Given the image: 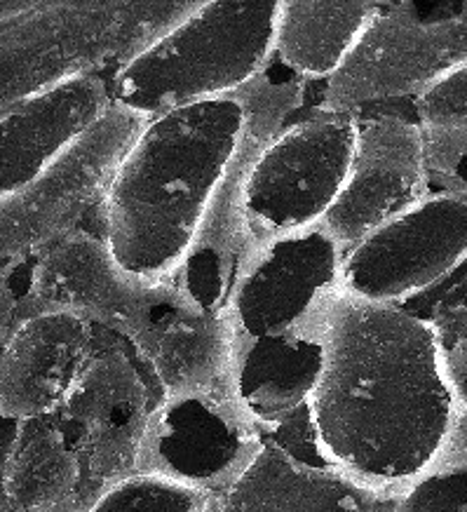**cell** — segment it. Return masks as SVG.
I'll list each match as a JSON object with an SVG mask.
<instances>
[{
  "label": "cell",
  "mask_w": 467,
  "mask_h": 512,
  "mask_svg": "<svg viewBox=\"0 0 467 512\" xmlns=\"http://www.w3.org/2000/svg\"><path fill=\"white\" fill-rule=\"evenodd\" d=\"M303 99L306 83L273 59L238 92L146 120L99 202V240L115 264L223 313L247 252L249 167Z\"/></svg>",
  "instance_id": "1"
},
{
  "label": "cell",
  "mask_w": 467,
  "mask_h": 512,
  "mask_svg": "<svg viewBox=\"0 0 467 512\" xmlns=\"http://www.w3.org/2000/svg\"><path fill=\"white\" fill-rule=\"evenodd\" d=\"M456 407L442 343L428 318L331 294L324 369L308 400L331 468L381 496H397L435 461Z\"/></svg>",
  "instance_id": "2"
},
{
  "label": "cell",
  "mask_w": 467,
  "mask_h": 512,
  "mask_svg": "<svg viewBox=\"0 0 467 512\" xmlns=\"http://www.w3.org/2000/svg\"><path fill=\"white\" fill-rule=\"evenodd\" d=\"M22 318L69 311L120 336L167 395H233L235 334L226 315L209 313L167 282L127 273L90 231H76L36 259L10 266Z\"/></svg>",
  "instance_id": "3"
},
{
  "label": "cell",
  "mask_w": 467,
  "mask_h": 512,
  "mask_svg": "<svg viewBox=\"0 0 467 512\" xmlns=\"http://www.w3.org/2000/svg\"><path fill=\"white\" fill-rule=\"evenodd\" d=\"M275 3H200L108 78L111 104L153 120L252 85L275 59Z\"/></svg>",
  "instance_id": "4"
},
{
  "label": "cell",
  "mask_w": 467,
  "mask_h": 512,
  "mask_svg": "<svg viewBox=\"0 0 467 512\" xmlns=\"http://www.w3.org/2000/svg\"><path fill=\"white\" fill-rule=\"evenodd\" d=\"M200 3H33L0 24V116L78 76L120 69Z\"/></svg>",
  "instance_id": "5"
},
{
  "label": "cell",
  "mask_w": 467,
  "mask_h": 512,
  "mask_svg": "<svg viewBox=\"0 0 467 512\" xmlns=\"http://www.w3.org/2000/svg\"><path fill=\"white\" fill-rule=\"evenodd\" d=\"M357 139V116L315 111L291 118L249 167L242 191L247 249L322 226L341 193Z\"/></svg>",
  "instance_id": "6"
},
{
  "label": "cell",
  "mask_w": 467,
  "mask_h": 512,
  "mask_svg": "<svg viewBox=\"0 0 467 512\" xmlns=\"http://www.w3.org/2000/svg\"><path fill=\"white\" fill-rule=\"evenodd\" d=\"M467 64V3L425 17L416 3H381L315 111L360 116L369 106L416 99Z\"/></svg>",
  "instance_id": "7"
},
{
  "label": "cell",
  "mask_w": 467,
  "mask_h": 512,
  "mask_svg": "<svg viewBox=\"0 0 467 512\" xmlns=\"http://www.w3.org/2000/svg\"><path fill=\"white\" fill-rule=\"evenodd\" d=\"M146 120L111 104L97 125L64 148L38 177L0 200V268L31 261L99 207Z\"/></svg>",
  "instance_id": "8"
},
{
  "label": "cell",
  "mask_w": 467,
  "mask_h": 512,
  "mask_svg": "<svg viewBox=\"0 0 467 512\" xmlns=\"http://www.w3.org/2000/svg\"><path fill=\"white\" fill-rule=\"evenodd\" d=\"M467 261V184L430 191L409 210L343 252L341 289L404 308Z\"/></svg>",
  "instance_id": "9"
},
{
  "label": "cell",
  "mask_w": 467,
  "mask_h": 512,
  "mask_svg": "<svg viewBox=\"0 0 467 512\" xmlns=\"http://www.w3.org/2000/svg\"><path fill=\"white\" fill-rule=\"evenodd\" d=\"M261 447V428L238 397L167 395L148 414L137 473L214 498L240 480Z\"/></svg>",
  "instance_id": "10"
},
{
  "label": "cell",
  "mask_w": 467,
  "mask_h": 512,
  "mask_svg": "<svg viewBox=\"0 0 467 512\" xmlns=\"http://www.w3.org/2000/svg\"><path fill=\"white\" fill-rule=\"evenodd\" d=\"M343 247L322 226L249 247L230 282L226 315L238 339L308 325L341 287Z\"/></svg>",
  "instance_id": "11"
},
{
  "label": "cell",
  "mask_w": 467,
  "mask_h": 512,
  "mask_svg": "<svg viewBox=\"0 0 467 512\" xmlns=\"http://www.w3.org/2000/svg\"><path fill=\"white\" fill-rule=\"evenodd\" d=\"M158 395L130 350H94L62 409L54 414L80 458L85 505L137 473L141 437Z\"/></svg>",
  "instance_id": "12"
},
{
  "label": "cell",
  "mask_w": 467,
  "mask_h": 512,
  "mask_svg": "<svg viewBox=\"0 0 467 512\" xmlns=\"http://www.w3.org/2000/svg\"><path fill=\"white\" fill-rule=\"evenodd\" d=\"M421 130L397 113L357 116V139L343 188L322 228L350 249L430 193Z\"/></svg>",
  "instance_id": "13"
},
{
  "label": "cell",
  "mask_w": 467,
  "mask_h": 512,
  "mask_svg": "<svg viewBox=\"0 0 467 512\" xmlns=\"http://www.w3.org/2000/svg\"><path fill=\"white\" fill-rule=\"evenodd\" d=\"M94 350L97 329L76 313L38 311L19 320L0 346V421L57 414Z\"/></svg>",
  "instance_id": "14"
},
{
  "label": "cell",
  "mask_w": 467,
  "mask_h": 512,
  "mask_svg": "<svg viewBox=\"0 0 467 512\" xmlns=\"http://www.w3.org/2000/svg\"><path fill=\"white\" fill-rule=\"evenodd\" d=\"M111 109L106 76H78L0 116V200L38 177Z\"/></svg>",
  "instance_id": "15"
},
{
  "label": "cell",
  "mask_w": 467,
  "mask_h": 512,
  "mask_svg": "<svg viewBox=\"0 0 467 512\" xmlns=\"http://www.w3.org/2000/svg\"><path fill=\"white\" fill-rule=\"evenodd\" d=\"M324 315L327 306L313 322L277 336H235L233 390L261 433L313 397L324 369Z\"/></svg>",
  "instance_id": "16"
},
{
  "label": "cell",
  "mask_w": 467,
  "mask_h": 512,
  "mask_svg": "<svg viewBox=\"0 0 467 512\" xmlns=\"http://www.w3.org/2000/svg\"><path fill=\"white\" fill-rule=\"evenodd\" d=\"M392 501L341 470L306 466L263 440L252 466L209 501L207 512H390Z\"/></svg>",
  "instance_id": "17"
},
{
  "label": "cell",
  "mask_w": 467,
  "mask_h": 512,
  "mask_svg": "<svg viewBox=\"0 0 467 512\" xmlns=\"http://www.w3.org/2000/svg\"><path fill=\"white\" fill-rule=\"evenodd\" d=\"M10 512H83V470L54 416L22 421L5 456Z\"/></svg>",
  "instance_id": "18"
},
{
  "label": "cell",
  "mask_w": 467,
  "mask_h": 512,
  "mask_svg": "<svg viewBox=\"0 0 467 512\" xmlns=\"http://www.w3.org/2000/svg\"><path fill=\"white\" fill-rule=\"evenodd\" d=\"M381 3H291L280 0L275 59L303 83H327L341 69Z\"/></svg>",
  "instance_id": "19"
},
{
  "label": "cell",
  "mask_w": 467,
  "mask_h": 512,
  "mask_svg": "<svg viewBox=\"0 0 467 512\" xmlns=\"http://www.w3.org/2000/svg\"><path fill=\"white\" fill-rule=\"evenodd\" d=\"M425 165L432 179H458L467 160V64L414 99Z\"/></svg>",
  "instance_id": "20"
},
{
  "label": "cell",
  "mask_w": 467,
  "mask_h": 512,
  "mask_svg": "<svg viewBox=\"0 0 467 512\" xmlns=\"http://www.w3.org/2000/svg\"><path fill=\"white\" fill-rule=\"evenodd\" d=\"M212 498L160 477L132 473L99 491L83 512H207Z\"/></svg>",
  "instance_id": "21"
},
{
  "label": "cell",
  "mask_w": 467,
  "mask_h": 512,
  "mask_svg": "<svg viewBox=\"0 0 467 512\" xmlns=\"http://www.w3.org/2000/svg\"><path fill=\"white\" fill-rule=\"evenodd\" d=\"M390 512H467V473L428 470L399 491Z\"/></svg>",
  "instance_id": "22"
},
{
  "label": "cell",
  "mask_w": 467,
  "mask_h": 512,
  "mask_svg": "<svg viewBox=\"0 0 467 512\" xmlns=\"http://www.w3.org/2000/svg\"><path fill=\"white\" fill-rule=\"evenodd\" d=\"M263 440L284 451V454L294 458V461L306 463V466L331 468L329 461L322 454L320 442H317L315 426L313 421H310L308 404L306 407H301L299 412L287 416L284 421L275 423L273 428L263 430Z\"/></svg>",
  "instance_id": "23"
},
{
  "label": "cell",
  "mask_w": 467,
  "mask_h": 512,
  "mask_svg": "<svg viewBox=\"0 0 467 512\" xmlns=\"http://www.w3.org/2000/svg\"><path fill=\"white\" fill-rule=\"evenodd\" d=\"M430 470L467 473V402H456Z\"/></svg>",
  "instance_id": "24"
},
{
  "label": "cell",
  "mask_w": 467,
  "mask_h": 512,
  "mask_svg": "<svg viewBox=\"0 0 467 512\" xmlns=\"http://www.w3.org/2000/svg\"><path fill=\"white\" fill-rule=\"evenodd\" d=\"M428 320L442 346L467 332V275L439 296Z\"/></svg>",
  "instance_id": "25"
},
{
  "label": "cell",
  "mask_w": 467,
  "mask_h": 512,
  "mask_svg": "<svg viewBox=\"0 0 467 512\" xmlns=\"http://www.w3.org/2000/svg\"><path fill=\"white\" fill-rule=\"evenodd\" d=\"M442 367L456 402H467V332L444 343Z\"/></svg>",
  "instance_id": "26"
},
{
  "label": "cell",
  "mask_w": 467,
  "mask_h": 512,
  "mask_svg": "<svg viewBox=\"0 0 467 512\" xmlns=\"http://www.w3.org/2000/svg\"><path fill=\"white\" fill-rule=\"evenodd\" d=\"M19 320H22V303H19V296L8 271L0 268V346L8 341V336L17 327Z\"/></svg>",
  "instance_id": "27"
},
{
  "label": "cell",
  "mask_w": 467,
  "mask_h": 512,
  "mask_svg": "<svg viewBox=\"0 0 467 512\" xmlns=\"http://www.w3.org/2000/svg\"><path fill=\"white\" fill-rule=\"evenodd\" d=\"M15 421H0V512H10L8 494H5V456H8V447L15 433Z\"/></svg>",
  "instance_id": "28"
},
{
  "label": "cell",
  "mask_w": 467,
  "mask_h": 512,
  "mask_svg": "<svg viewBox=\"0 0 467 512\" xmlns=\"http://www.w3.org/2000/svg\"><path fill=\"white\" fill-rule=\"evenodd\" d=\"M33 3H36V0H8V3H0V24L22 15V12L29 10Z\"/></svg>",
  "instance_id": "29"
}]
</instances>
